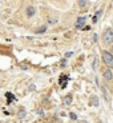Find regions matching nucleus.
<instances>
[{
  "instance_id": "1",
  "label": "nucleus",
  "mask_w": 113,
  "mask_h": 123,
  "mask_svg": "<svg viewBox=\"0 0 113 123\" xmlns=\"http://www.w3.org/2000/svg\"><path fill=\"white\" fill-rule=\"evenodd\" d=\"M102 40H104L105 44H112L113 43V30L112 28H107L104 32V35H102Z\"/></svg>"
},
{
  "instance_id": "2",
  "label": "nucleus",
  "mask_w": 113,
  "mask_h": 123,
  "mask_svg": "<svg viewBox=\"0 0 113 123\" xmlns=\"http://www.w3.org/2000/svg\"><path fill=\"white\" fill-rule=\"evenodd\" d=\"M102 60L109 68H113V54L108 51H102Z\"/></svg>"
},
{
  "instance_id": "3",
  "label": "nucleus",
  "mask_w": 113,
  "mask_h": 123,
  "mask_svg": "<svg viewBox=\"0 0 113 123\" xmlns=\"http://www.w3.org/2000/svg\"><path fill=\"white\" fill-rule=\"evenodd\" d=\"M85 20H86V18H85V16H80V18L77 19V22H76V28H79V30L84 28V24H85Z\"/></svg>"
},
{
  "instance_id": "4",
  "label": "nucleus",
  "mask_w": 113,
  "mask_h": 123,
  "mask_svg": "<svg viewBox=\"0 0 113 123\" xmlns=\"http://www.w3.org/2000/svg\"><path fill=\"white\" fill-rule=\"evenodd\" d=\"M36 13V8H35L33 6H29V7H27V16L28 18H32V16Z\"/></svg>"
},
{
  "instance_id": "5",
  "label": "nucleus",
  "mask_w": 113,
  "mask_h": 123,
  "mask_svg": "<svg viewBox=\"0 0 113 123\" xmlns=\"http://www.w3.org/2000/svg\"><path fill=\"white\" fill-rule=\"evenodd\" d=\"M104 78L107 80H112L113 79V72L110 70H105V72H104Z\"/></svg>"
},
{
  "instance_id": "6",
  "label": "nucleus",
  "mask_w": 113,
  "mask_h": 123,
  "mask_svg": "<svg viewBox=\"0 0 113 123\" xmlns=\"http://www.w3.org/2000/svg\"><path fill=\"white\" fill-rule=\"evenodd\" d=\"M70 102H72V96H70V95H67V96H65V98H64V105H70Z\"/></svg>"
},
{
  "instance_id": "7",
  "label": "nucleus",
  "mask_w": 113,
  "mask_h": 123,
  "mask_svg": "<svg viewBox=\"0 0 113 123\" xmlns=\"http://www.w3.org/2000/svg\"><path fill=\"white\" fill-rule=\"evenodd\" d=\"M91 103L93 106H98V99H97V96H92L91 98Z\"/></svg>"
},
{
  "instance_id": "8",
  "label": "nucleus",
  "mask_w": 113,
  "mask_h": 123,
  "mask_svg": "<svg viewBox=\"0 0 113 123\" xmlns=\"http://www.w3.org/2000/svg\"><path fill=\"white\" fill-rule=\"evenodd\" d=\"M45 31H47V27H45V25H41L40 28H37V30H36V34H43V32H45Z\"/></svg>"
},
{
  "instance_id": "9",
  "label": "nucleus",
  "mask_w": 113,
  "mask_h": 123,
  "mask_svg": "<svg viewBox=\"0 0 113 123\" xmlns=\"http://www.w3.org/2000/svg\"><path fill=\"white\" fill-rule=\"evenodd\" d=\"M24 115H25V111H24V108H22L20 112H19V118H24Z\"/></svg>"
},
{
  "instance_id": "10",
  "label": "nucleus",
  "mask_w": 113,
  "mask_h": 123,
  "mask_svg": "<svg viewBox=\"0 0 113 123\" xmlns=\"http://www.w3.org/2000/svg\"><path fill=\"white\" fill-rule=\"evenodd\" d=\"M86 4H88V3H86V1H84V0H80V1H79V6L80 7H84V6H86Z\"/></svg>"
},
{
  "instance_id": "11",
  "label": "nucleus",
  "mask_w": 113,
  "mask_h": 123,
  "mask_svg": "<svg viewBox=\"0 0 113 123\" xmlns=\"http://www.w3.org/2000/svg\"><path fill=\"white\" fill-rule=\"evenodd\" d=\"M70 118H72V119H76V114H73V112H70Z\"/></svg>"
}]
</instances>
